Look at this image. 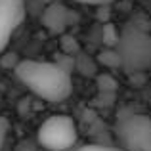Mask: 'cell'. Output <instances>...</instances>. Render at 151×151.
Listing matches in <instances>:
<instances>
[{
  "label": "cell",
  "instance_id": "obj_1",
  "mask_svg": "<svg viewBox=\"0 0 151 151\" xmlns=\"http://www.w3.org/2000/svg\"><path fill=\"white\" fill-rule=\"evenodd\" d=\"M15 77L23 86L50 103L65 101L71 96V75L58 63L40 59H23L15 63Z\"/></svg>",
  "mask_w": 151,
  "mask_h": 151
},
{
  "label": "cell",
  "instance_id": "obj_2",
  "mask_svg": "<svg viewBox=\"0 0 151 151\" xmlns=\"http://www.w3.org/2000/svg\"><path fill=\"white\" fill-rule=\"evenodd\" d=\"M115 52L121 59V67L128 73L136 75L151 69V37L142 27L126 25L119 33Z\"/></svg>",
  "mask_w": 151,
  "mask_h": 151
},
{
  "label": "cell",
  "instance_id": "obj_3",
  "mask_svg": "<svg viewBox=\"0 0 151 151\" xmlns=\"http://www.w3.org/2000/svg\"><path fill=\"white\" fill-rule=\"evenodd\" d=\"M78 140L77 124L67 115H52L40 124L37 142L46 151H67Z\"/></svg>",
  "mask_w": 151,
  "mask_h": 151
},
{
  "label": "cell",
  "instance_id": "obj_4",
  "mask_svg": "<svg viewBox=\"0 0 151 151\" xmlns=\"http://www.w3.org/2000/svg\"><path fill=\"white\" fill-rule=\"evenodd\" d=\"M115 138L122 151H151V117L144 113L121 117L115 126Z\"/></svg>",
  "mask_w": 151,
  "mask_h": 151
},
{
  "label": "cell",
  "instance_id": "obj_5",
  "mask_svg": "<svg viewBox=\"0 0 151 151\" xmlns=\"http://www.w3.org/2000/svg\"><path fill=\"white\" fill-rule=\"evenodd\" d=\"M25 17L23 0H0V54L6 50L12 35Z\"/></svg>",
  "mask_w": 151,
  "mask_h": 151
},
{
  "label": "cell",
  "instance_id": "obj_6",
  "mask_svg": "<svg viewBox=\"0 0 151 151\" xmlns=\"http://www.w3.org/2000/svg\"><path fill=\"white\" fill-rule=\"evenodd\" d=\"M42 23L52 33H63L71 23V12L67 10L65 4L52 2L42 14Z\"/></svg>",
  "mask_w": 151,
  "mask_h": 151
},
{
  "label": "cell",
  "instance_id": "obj_7",
  "mask_svg": "<svg viewBox=\"0 0 151 151\" xmlns=\"http://www.w3.org/2000/svg\"><path fill=\"white\" fill-rule=\"evenodd\" d=\"M98 61L105 67H121V59H119L115 48H105L103 52L98 54Z\"/></svg>",
  "mask_w": 151,
  "mask_h": 151
},
{
  "label": "cell",
  "instance_id": "obj_8",
  "mask_svg": "<svg viewBox=\"0 0 151 151\" xmlns=\"http://www.w3.org/2000/svg\"><path fill=\"white\" fill-rule=\"evenodd\" d=\"M98 88H100L101 94H111L117 88V82H115V78L109 77V75H100V77H98Z\"/></svg>",
  "mask_w": 151,
  "mask_h": 151
},
{
  "label": "cell",
  "instance_id": "obj_9",
  "mask_svg": "<svg viewBox=\"0 0 151 151\" xmlns=\"http://www.w3.org/2000/svg\"><path fill=\"white\" fill-rule=\"evenodd\" d=\"M119 40V33L113 25H105L103 27V44H107V48H115Z\"/></svg>",
  "mask_w": 151,
  "mask_h": 151
},
{
  "label": "cell",
  "instance_id": "obj_10",
  "mask_svg": "<svg viewBox=\"0 0 151 151\" xmlns=\"http://www.w3.org/2000/svg\"><path fill=\"white\" fill-rule=\"evenodd\" d=\"M78 151H122L121 147H115V145H103V144H88L84 147H81Z\"/></svg>",
  "mask_w": 151,
  "mask_h": 151
},
{
  "label": "cell",
  "instance_id": "obj_11",
  "mask_svg": "<svg viewBox=\"0 0 151 151\" xmlns=\"http://www.w3.org/2000/svg\"><path fill=\"white\" fill-rule=\"evenodd\" d=\"M8 128H10V124H8V119H6V117H0V149H2L4 142H6Z\"/></svg>",
  "mask_w": 151,
  "mask_h": 151
},
{
  "label": "cell",
  "instance_id": "obj_12",
  "mask_svg": "<svg viewBox=\"0 0 151 151\" xmlns=\"http://www.w3.org/2000/svg\"><path fill=\"white\" fill-rule=\"evenodd\" d=\"M78 4H86V6H107V4L115 2V0H73Z\"/></svg>",
  "mask_w": 151,
  "mask_h": 151
}]
</instances>
